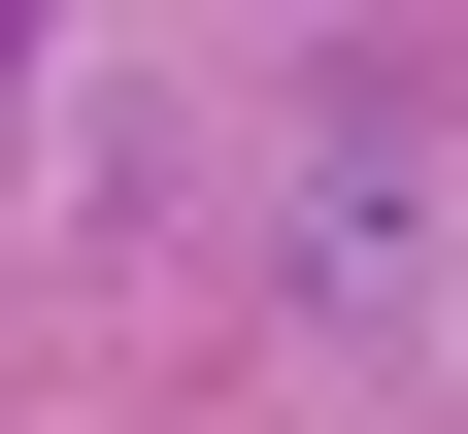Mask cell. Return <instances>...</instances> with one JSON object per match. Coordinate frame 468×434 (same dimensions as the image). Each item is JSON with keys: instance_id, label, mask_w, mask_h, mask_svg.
Masks as SVG:
<instances>
[{"instance_id": "6da1fadb", "label": "cell", "mask_w": 468, "mask_h": 434, "mask_svg": "<svg viewBox=\"0 0 468 434\" xmlns=\"http://www.w3.org/2000/svg\"><path fill=\"white\" fill-rule=\"evenodd\" d=\"M268 268H302V301H401V268H435V167H401V134H335V167H302V234H268Z\"/></svg>"}]
</instances>
